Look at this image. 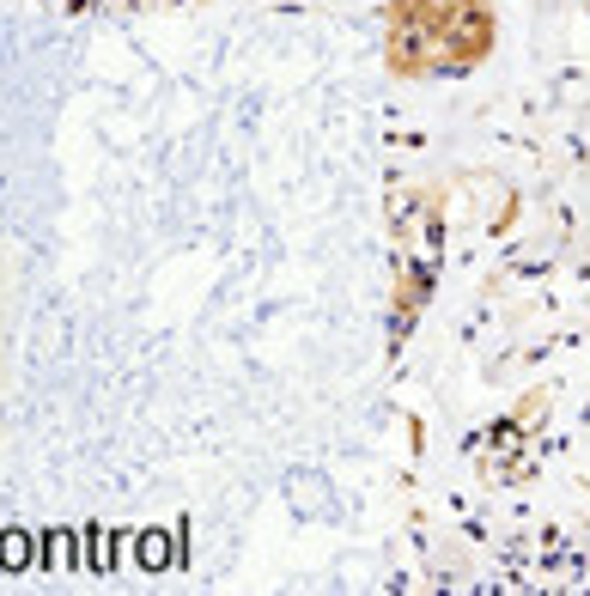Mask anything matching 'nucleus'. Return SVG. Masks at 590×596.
<instances>
[{"label":"nucleus","instance_id":"nucleus-1","mask_svg":"<svg viewBox=\"0 0 590 596\" xmlns=\"http://www.w3.org/2000/svg\"><path fill=\"white\" fill-rule=\"evenodd\" d=\"M0 566H7V572H25V566H31V536H25V530L0 536Z\"/></svg>","mask_w":590,"mask_h":596},{"label":"nucleus","instance_id":"nucleus-2","mask_svg":"<svg viewBox=\"0 0 590 596\" xmlns=\"http://www.w3.org/2000/svg\"><path fill=\"white\" fill-rule=\"evenodd\" d=\"M165 560H171V542H165L159 530H146V536H140V566H153V572H159Z\"/></svg>","mask_w":590,"mask_h":596}]
</instances>
